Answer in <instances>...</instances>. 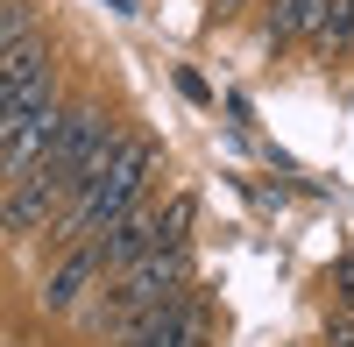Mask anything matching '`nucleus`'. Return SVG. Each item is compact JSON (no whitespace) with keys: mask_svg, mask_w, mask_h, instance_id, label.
Wrapping results in <instances>:
<instances>
[{"mask_svg":"<svg viewBox=\"0 0 354 347\" xmlns=\"http://www.w3.org/2000/svg\"><path fill=\"white\" fill-rule=\"evenodd\" d=\"M326 0H270V15H262V43L270 50H290V43H305L312 36V21Z\"/></svg>","mask_w":354,"mask_h":347,"instance_id":"obj_10","label":"nucleus"},{"mask_svg":"<svg viewBox=\"0 0 354 347\" xmlns=\"http://www.w3.org/2000/svg\"><path fill=\"white\" fill-rule=\"evenodd\" d=\"M205 340H213V305L198 291L170 298L163 312H149V319H135L121 333V347H205Z\"/></svg>","mask_w":354,"mask_h":347,"instance_id":"obj_6","label":"nucleus"},{"mask_svg":"<svg viewBox=\"0 0 354 347\" xmlns=\"http://www.w3.org/2000/svg\"><path fill=\"white\" fill-rule=\"evenodd\" d=\"M64 185L43 178V170H28V178H15L8 191H0V234L8 241H28V234H50V220L64 213Z\"/></svg>","mask_w":354,"mask_h":347,"instance_id":"obj_7","label":"nucleus"},{"mask_svg":"<svg viewBox=\"0 0 354 347\" xmlns=\"http://www.w3.org/2000/svg\"><path fill=\"white\" fill-rule=\"evenodd\" d=\"M106 142H113V128H106V113L93 106V100H78V106H64L57 113V135H50V149H43V178H57V185H78L85 170H93L100 156H106Z\"/></svg>","mask_w":354,"mask_h":347,"instance_id":"obj_3","label":"nucleus"},{"mask_svg":"<svg viewBox=\"0 0 354 347\" xmlns=\"http://www.w3.org/2000/svg\"><path fill=\"white\" fill-rule=\"evenodd\" d=\"M93 276H100L93 255H85V248H64V263L43 276V305H50V312H71V305L85 298V283H93Z\"/></svg>","mask_w":354,"mask_h":347,"instance_id":"obj_9","label":"nucleus"},{"mask_svg":"<svg viewBox=\"0 0 354 347\" xmlns=\"http://www.w3.org/2000/svg\"><path fill=\"white\" fill-rule=\"evenodd\" d=\"M234 8H241V0H213V15H220V21H227V15H234Z\"/></svg>","mask_w":354,"mask_h":347,"instance_id":"obj_16","label":"nucleus"},{"mask_svg":"<svg viewBox=\"0 0 354 347\" xmlns=\"http://www.w3.org/2000/svg\"><path fill=\"white\" fill-rule=\"evenodd\" d=\"M156 248H192V198L185 191L170 206H156Z\"/></svg>","mask_w":354,"mask_h":347,"instance_id":"obj_12","label":"nucleus"},{"mask_svg":"<svg viewBox=\"0 0 354 347\" xmlns=\"http://www.w3.org/2000/svg\"><path fill=\"white\" fill-rule=\"evenodd\" d=\"M36 0H0V50H8L15 36H28V28H36Z\"/></svg>","mask_w":354,"mask_h":347,"instance_id":"obj_13","label":"nucleus"},{"mask_svg":"<svg viewBox=\"0 0 354 347\" xmlns=\"http://www.w3.org/2000/svg\"><path fill=\"white\" fill-rule=\"evenodd\" d=\"M156 163H163V156H156V142H149V135H113V142H106V156L71 185L64 213L50 220V248H78V241H93L106 220H121L135 198H149Z\"/></svg>","mask_w":354,"mask_h":347,"instance_id":"obj_1","label":"nucleus"},{"mask_svg":"<svg viewBox=\"0 0 354 347\" xmlns=\"http://www.w3.org/2000/svg\"><path fill=\"white\" fill-rule=\"evenodd\" d=\"M305 50H319V57H354V0H326V8H319Z\"/></svg>","mask_w":354,"mask_h":347,"instance_id":"obj_11","label":"nucleus"},{"mask_svg":"<svg viewBox=\"0 0 354 347\" xmlns=\"http://www.w3.org/2000/svg\"><path fill=\"white\" fill-rule=\"evenodd\" d=\"M50 85H57V71H50V36H43V28H28V36H15L8 50H0V121H8L15 106L43 100Z\"/></svg>","mask_w":354,"mask_h":347,"instance_id":"obj_5","label":"nucleus"},{"mask_svg":"<svg viewBox=\"0 0 354 347\" xmlns=\"http://www.w3.org/2000/svg\"><path fill=\"white\" fill-rule=\"evenodd\" d=\"M57 113H64V100H57V85H50L43 100H28V106H15L8 121H0V178H8V185L43 163L50 135H57Z\"/></svg>","mask_w":354,"mask_h":347,"instance_id":"obj_4","label":"nucleus"},{"mask_svg":"<svg viewBox=\"0 0 354 347\" xmlns=\"http://www.w3.org/2000/svg\"><path fill=\"white\" fill-rule=\"evenodd\" d=\"M78 248L100 263V276L128 270L135 255H149V248H156V206H149V198H135V206H128L121 220H106L100 234H93V241H78Z\"/></svg>","mask_w":354,"mask_h":347,"instance_id":"obj_8","label":"nucleus"},{"mask_svg":"<svg viewBox=\"0 0 354 347\" xmlns=\"http://www.w3.org/2000/svg\"><path fill=\"white\" fill-rule=\"evenodd\" d=\"M333 312H354V248L333 263Z\"/></svg>","mask_w":354,"mask_h":347,"instance_id":"obj_14","label":"nucleus"},{"mask_svg":"<svg viewBox=\"0 0 354 347\" xmlns=\"http://www.w3.org/2000/svg\"><path fill=\"white\" fill-rule=\"evenodd\" d=\"M326 347H354V312H340V319L326 326Z\"/></svg>","mask_w":354,"mask_h":347,"instance_id":"obj_15","label":"nucleus"},{"mask_svg":"<svg viewBox=\"0 0 354 347\" xmlns=\"http://www.w3.org/2000/svg\"><path fill=\"white\" fill-rule=\"evenodd\" d=\"M192 248H149V255H135L128 270H113L106 276V291L93 305V326L121 340L135 319H149V312H163L170 298H185L192 291Z\"/></svg>","mask_w":354,"mask_h":347,"instance_id":"obj_2","label":"nucleus"}]
</instances>
